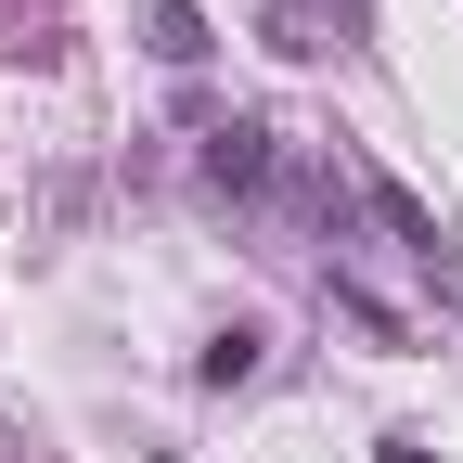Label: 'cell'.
<instances>
[{
    "label": "cell",
    "instance_id": "cell-3",
    "mask_svg": "<svg viewBox=\"0 0 463 463\" xmlns=\"http://www.w3.org/2000/svg\"><path fill=\"white\" fill-rule=\"evenodd\" d=\"M155 52H167V65H206V14H194V0H155Z\"/></svg>",
    "mask_w": 463,
    "mask_h": 463
},
{
    "label": "cell",
    "instance_id": "cell-2",
    "mask_svg": "<svg viewBox=\"0 0 463 463\" xmlns=\"http://www.w3.org/2000/svg\"><path fill=\"white\" fill-rule=\"evenodd\" d=\"M258 347H270L258 322H232V335H206V361H194V373H206V386H245V373H258Z\"/></svg>",
    "mask_w": 463,
    "mask_h": 463
},
{
    "label": "cell",
    "instance_id": "cell-4",
    "mask_svg": "<svg viewBox=\"0 0 463 463\" xmlns=\"http://www.w3.org/2000/svg\"><path fill=\"white\" fill-rule=\"evenodd\" d=\"M373 463H425V450H412V438H386V450H373Z\"/></svg>",
    "mask_w": 463,
    "mask_h": 463
},
{
    "label": "cell",
    "instance_id": "cell-1",
    "mask_svg": "<svg viewBox=\"0 0 463 463\" xmlns=\"http://www.w3.org/2000/svg\"><path fill=\"white\" fill-rule=\"evenodd\" d=\"M206 194H232V206H283V142L258 129V116L206 129Z\"/></svg>",
    "mask_w": 463,
    "mask_h": 463
}]
</instances>
